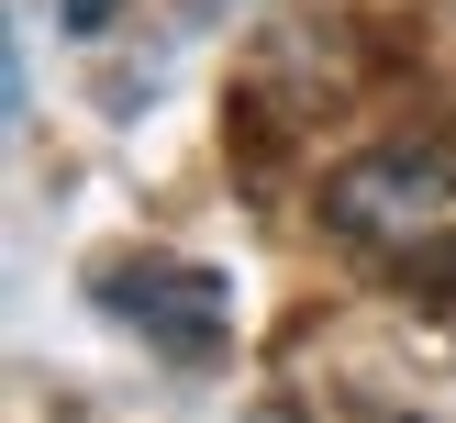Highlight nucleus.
<instances>
[{"mask_svg":"<svg viewBox=\"0 0 456 423\" xmlns=\"http://www.w3.org/2000/svg\"><path fill=\"white\" fill-rule=\"evenodd\" d=\"M111 12V0H67V22H78V34H89V22H101Z\"/></svg>","mask_w":456,"mask_h":423,"instance_id":"obj_3","label":"nucleus"},{"mask_svg":"<svg viewBox=\"0 0 456 423\" xmlns=\"http://www.w3.org/2000/svg\"><path fill=\"white\" fill-rule=\"evenodd\" d=\"M323 223L390 289H456V145H368L323 178Z\"/></svg>","mask_w":456,"mask_h":423,"instance_id":"obj_1","label":"nucleus"},{"mask_svg":"<svg viewBox=\"0 0 456 423\" xmlns=\"http://www.w3.org/2000/svg\"><path fill=\"white\" fill-rule=\"evenodd\" d=\"M101 312H123V323L145 334L156 356H178V368H212L223 334H234V289H223V267H200V256H123V267H101Z\"/></svg>","mask_w":456,"mask_h":423,"instance_id":"obj_2","label":"nucleus"}]
</instances>
